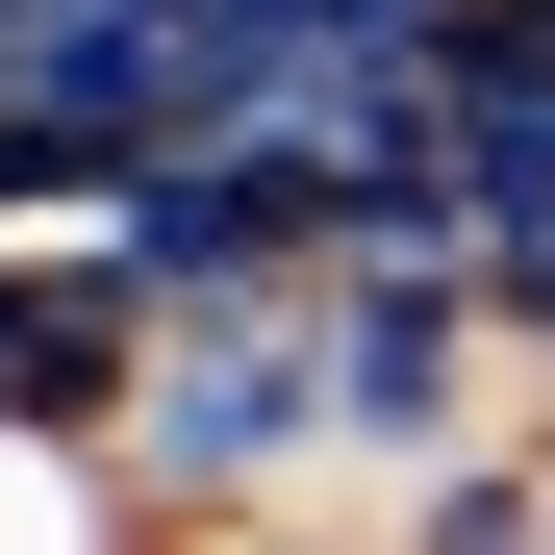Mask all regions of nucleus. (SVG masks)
Returning <instances> with one entry per match:
<instances>
[{
	"instance_id": "f03ea898",
	"label": "nucleus",
	"mask_w": 555,
	"mask_h": 555,
	"mask_svg": "<svg viewBox=\"0 0 555 555\" xmlns=\"http://www.w3.org/2000/svg\"><path fill=\"white\" fill-rule=\"evenodd\" d=\"M152 278H127V228L102 203H51V228H0V429H127V379H152Z\"/></svg>"
},
{
	"instance_id": "f257e3e1",
	"label": "nucleus",
	"mask_w": 555,
	"mask_h": 555,
	"mask_svg": "<svg viewBox=\"0 0 555 555\" xmlns=\"http://www.w3.org/2000/svg\"><path fill=\"white\" fill-rule=\"evenodd\" d=\"M102 454L152 480V530H353V480H328V278L177 304Z\"/></svg>"
},
{
	"instance_id": "20e7f679",
	"label": "nucleus",
	"mask_w": 555,
	"mask_h": 555,
	"mask_svg": "<svg viewBox=\"0 0 555 555\" xmlns=\"http://www.w3.org/2000/svg\"><path fill=\"white\" fill-rule=\"evenodd\" d=\"M152 555H353V530H152Z\"/></svg>"
},
{
	"instance_id": "7ed1b4c3",
	"label": "nucleus",
	"mask_w": 555,
	"mask_h": 555,
	"mask_svg": "<svg viewBox=\"0 0 555 555\" xmlns=\"http://www.w3.org/2000/svg\"><path fill=\"white\" fill-rule=\"evenodd\" d=\"M0 555H152V480L102 429H0Z\"/></svg>"
}]
</instances>
